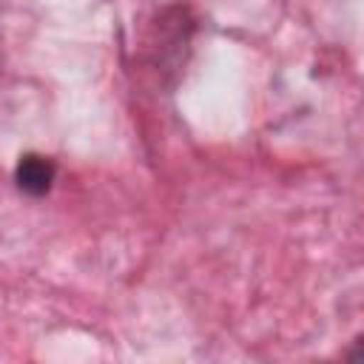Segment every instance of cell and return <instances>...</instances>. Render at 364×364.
Instances as JSON below:
<instances>
[{"label":"cell","instance_id":"6da1fadb","mask_svg":"<svg viewBox=\"0 0 364 364\" xmlns=\"http://www.w3.org/2000/svg\"><path fill=\"white\" fill-rule=\"evenodd\" d=\"M54 176H57V165H54V159L43 156V154H23L14 168V182L28 196L48 193L54 185Z\"/></svg>","mask_w":364,"mask_h":364}]
</instances>
